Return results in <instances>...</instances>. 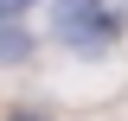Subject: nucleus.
Here are the masks:
<instances>
[{"instance_id": "f257e3e1", "label": "nucleus", "mask_w": 128, "mask_h": 121, "mask_svg": "<svg viewBox=\"0 0 128 121\" xmlns=\"http://www.w3.org/2000/svg\"><path fill=\"white\" fill-rule=\"evenodd\" d=\"M51 38H64L70 51H102L122 38V13L109 0H51Z\"/></svg>"}, {"instance_id": "f03ea898", "label": "nucleus", "mask_w": 128, "mask_h": 121, "mask_svg": "<svg viewBox=\"0 0 128 121\" xmlns=\"http://www.w3.org/2000/svg\"><path fill=\"white\" fill-rule=\"evenodd\" d=\"M26 58H32V32L0 19V64H26Z\"/></svg>"}, {"instance_id": "7ed1b4c3", "label": "nucleus", "mask_w": 128, "mask_h": 121, "mask_svg": "<svg viewBox=\"0 0 128 121\" xmlns=\"http://www.w3.org/2000/svg\"><path fill=\"white\" fill-rule=\"evenodd\" d=\"M26 6H32V0H0V19H19Z\"/></svg>"}, {"instance_id": "20e7f679", "label": "nucleus", "mask_w": 128, "mask_h": 121, "mask_svg": "<svg viewBox=\"0 0 128 121\" xmlns=\"http://www.w3.org/2000/svg\"><path fill=\"white\" fill-rule=\"evenodd\" d=\"M6 121H38V115H32V108H13V115H6Z\"/></svg>"}]
</instances>
